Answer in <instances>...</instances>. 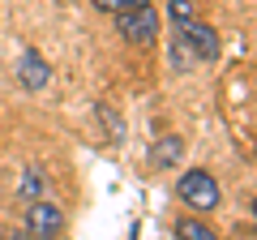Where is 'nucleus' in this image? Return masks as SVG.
<instances>
[{
	"label": "nucleus",
	"mask_w": 257,
	"mask_h": 240,
	"mask_svg": "<svg viewBox=\"0 0 257 240\" xmlns=\"http://www.w3.org/2000/svg\"><path fill=\"white\" fill-rule=\"evenodd\" d=\"M176 197H180L189 210H197V214H210V210L223 206V189H219V180H214L206 167H189V172L176 180Z\"/></svg>",
	"instance_id": "f257e3e1"
},
{
	"label": "nucleus",
	"mask_w": 257,
	"mask_h": 240,
	"mask_svg": "<svg viewBox=\"0 0 257 240\" xmlns=\"http://www.w3.org/2000/svg\"><path fill=\"white\" fill-rule=\"evenodd\" d=\"M116 30H120V39L133 43V47H155L159 30H163V18H159V9L146 0V5H138V9L116 13Z\"/></svg>",
	"instance_id": "f03ea898"
},
{
	"label": "nucleus",
	"mask_w": 257,
	"mask_h": 240,
	"mask_svg": "<svg viewBox=\"0 0 257 240\" xmlns=\"http://www.w3.org/2000/svg\"><path fill=\"white\" fill-rule=\"evenodd\" d=\"M176 39H180L184 47H189L193 52V60H206V65H210V60H219V35H214V26H206L202 18H189V22H180V26H176Z\"/></svg>",
	"instance_id": "7ed1b4c3"
},
{
	"label": "nucleus",
	"mask_w": 257,
	"mask_h": 240,
	"mask_svg": "<svg viewBox=\"0 0 257 240\" xmlns=\"http://www.w3.org/2000/svg\"><path fill=\"white\" fill-rule=\"evenodd\" d=\"M64 231V210L52 202V197H35L30 202V210H26V236H35V240H47V236H60Z\"/></svg>",
	"instance_id": "20e7f679"
},
{
	"label": "nucleus",
	"mask_w": 257,
	"mask_h": 240,
	"mask_svg": "<svg viewBox=\"0 0 257 240\" xmlns=\"http://www.w3.org/2000/svg\"><path fill=\"white\" fill-rule=\"evenodd\" d=\"M18 82L26 86V90H43V86L52 82V65H47L35 47H22V56H18Z\"/></svg>",
	"instance_id": "39448f33"
},
{
	"label": "nucleus",
	"mask_w": 257,
	"mask_h": 240,
	"mask_svg": "<svg viewBox=\"0 0 257 240\" xmlns=\"http://www.w3.org/2000/svg\"><path fill=\"white\" fill-rule=\"evenodd\" d=\"M184 142L176 138V133H167V138H159L155 146H150V167L155 172H163V167H176V159H180Z\"/></svg>",
	"instance_id": "423d86ee"
},
{
	"label": "nucleus",
	"mask_w": 257,
	"mask_h": 240,
	"mask_svg": "<svg viewBox=\"0 0 257 240\" xmlns=\"http://www.w3.org/2000/svg\"><path fill=\"white\" fill-rule=\"evenodd\" d=\"M43 189H47V176H43V167H39V163H30L26 172H22V185H18L22 202H35V197H43Z\"/></svg>",
	"instance_id": "0eeeda50"
},
{
	"label": "nucleus",
	"mask_w": 257,
	"mask_h": 240,
	"mask_svg": "<svg viewBox=\"0 0 257 240\" xmlns=\"http://www.w3.org/2000/svg\"><path fill=\"white\" fill-rule=\"evenodd\" d=\"M176 236L180 240H214L219 231H214L210 223H202V219H180L176 223Z\"/></svg>",
	"instance_id": "6e6552de"
},
{
	"label": "nucleus",
	"mask_w": 257,
	"mask_h": 240,
	"mask_svg": "<svg viewBox=\"0 0 257 240\" xmlns=\"http://www.w3.org/2000/svg\"><path fill=\"white\" fill-rule=\"evenodd\" d=\"M99 120H103V129H107L111 142H124V120H120L116 111L107 107V103H99Z\"/></svg>",
	"instance_id": "1a4fd4ad"
},
{
	"label": "nucleus",
	"mask_w": 257,
	"mask_h": 240,
	"mask_svg": "<svg viewBox=\"0 0 257 240\" xmlns=\"http://www.w3.org/2000/svg\"><path fill=\"white\" fill-rule=\"evenodd\" d=\"M167 13H172V22L180 26V22L197 18V0H167Z\"/></svg>",
	"instance_id": "9d476101"
},
{
	"label": "nucleus",
	"mask_w": 257,
	"mask_h": 240,
	"mask_svg": "<svg viewBox=\"0 0 257 240\" xmlns=\"http://www.w3.org/2000/svg\"><path fill=\"white\" fill-rule=\"evenodd\" d=\"M138 5H146V0H94V9H99V13H111V18L124 13V9H138Z\"/></svg>",
	"instance_id": "9b49d317"
},
{
	"label": "nucleus",
	"mask_w": 257,
	"mask_h": 240,
	"mask_svg": "<svg viewBox=\"0 0 257 240\" xmlns=\"http://www.w3.org/2000/svg\"><path fill=\"white\" fill-rule=\"evenodd\" d=\"M172 65H176V69H193V52L180 43V39L172 43Z\"/></svg>",
	"instance_id": "f8f14e48"
},
{
	"label": "nucleus",
	"mask_w": 257,
	"mask_h": 240,
	"mask_svg": "<svg viewBox=\"0 0 257 240\" xmlns=\"http://www.w3.org/2000/svg\"><path fill=\"white\" fill-rule=\"evenodd\" d=\"M248 210H253V219H257V197H253V206H248Z\"/></svg>",
	"instance_id": "ddd939ff"
}]
</instances>
